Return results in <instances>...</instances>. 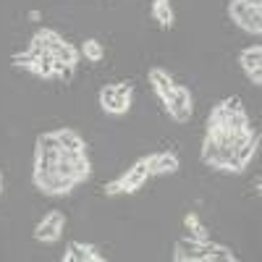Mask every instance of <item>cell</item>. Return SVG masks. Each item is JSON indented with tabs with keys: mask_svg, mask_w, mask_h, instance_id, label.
Segmentation results:
<instances>
[{
	"mask_svg": "<svg viewBox=\"0 0 262 262\" xmlns=\"http://www.w3.org/2000/svg\"><path fill=\"white\" fill-rule=\"evenodd\" d=\"M202 242H194V238H179L176 242V252H173V259L176 262H196V257H200L202 252Z\"/></svg>",
	"mask_w": 262,
	"mask_h": 262,
	"instance_id": "9",
	"label": "cell"
},
{
	"mask_svg": "<svg viewBox=\"0 0 262 262\" xmlns=\"http://www.w3.org/2000/svg\"><path fill=\"white\" fill-rule=\"evenodd\" d=\"M55 137H58L60 149H71V152H84V149H86L84 139L76 134L74 128H58V131H55Z\"/></svg>",
	"mask_w": 262,
	"mask_h": 262,
	"instance_id": "10",
	"label": "cell"
},
{
	"mask_svg": "<svg viewBox=\"0 0 262 262\" xmlns=\"http://www.w3.org/2000/svg\"><path fill=\"white\" fill-rule=\"evenodd\" d=\"M0 191H3V176H0Z\"/></svg>",
	"mask_w": 262,
	"mask_h": 262,
	"instance_id": "27",
	"label": "cell"
},
{
	"mask_svg": "<svg viewBox=\"0 0 262 262\" xmlns=\"http://www.w3.org/2000/svg\"><path fill=\"white\" fill-rule=\"evenodd\" d=\"M249 81H252L254 86H259V84H262V69H257V71H252V74H249Z\"/></svg>",
	"mask_w": 262,
	"mask_h": 262,
	"instance_id": "24",
	"label": "cell"
},
{
	"mask_svg": "<svg viewBox=\"0 0 262 262\" xmlns=\"http://www.w3.org/2000/svg\"><path fill=\"white\" fill-rule=\"evenodd\" d=\"M81 55H84L86 60H92V63H100V60H102V55H105L102 42H97V39H84V45H81Z\"/></svg>",
	"mask_w": 262,
	"mask_h": 262,
	"instance_id": "17",
	"label": "cell"
},
{
	"mask_svg": "<svg viewBox=\"0 0 262 262\" xmlns=\"http://www.w3.org/2000/svg\"><path fill=\"white\" fill-rule=\"evenodd\" d=\"M60 42V34L58 32H53V29H39L34 37H32V45H29V50L39 58V55H45V53H50L55 45Z\"/></svg>",
	"mask_w": 262,
	"mask_h": 262,
	"instance_id": "8",
	"label": "cell"
},
{
	"mask_svg": "<svg viewBox=\"0 0 262 262\" xmlns=\"http://www.w3.org/2000/svg\"><path fill=\"white\" fill-rule=\"evenodd\" d=\"M63 226H66V215H63L60 210H50V212L37 223L34 238H37V242H42V244H53V242H58V238H60Z\"/></svg>",
	"mask_w": 262,
	"mask_h": 262,
	"instance_id": "3",
	"label": "cell"
},
{
	"mask_svg": "<svg viewBox=\"0 0 262 262\" xmlns=\"http://www.w3.org/2000/svg\"><path fill=\"white\" fill-rule=\"evenodd\" d=\"M63 262H81V244L79 242H69L63 254Z\"/></svg>",
	"mask_w": 262,
	"mask_h": 262,
	"instance_id": "19",
	"label": "cell"
},
{
	"mask_svg": "<svg viewBox=\"0 0 262 262\" xmlns=\"http://www.w3.org/2000/svg\"><path fill=\"white\" fill-rule=\"evenodd\" d=\"M123 191H126V186H123L121 179H116V181H111V184H105V194H107V196H116V194H123Z\"/></svg>",
	"mask_w": 262,
	"mask_h": 262,
	"instance_id": "23",
	"label": "cell"
},
{
	"mask_svg": "<svg viewBox=\"0 0 262 262\" xmlns=\"http://www.w3.org/2000/svg\"><path fill=\"white\" fill-rule=\"evenodd\" d=\"M247 6H252V8H262V0H244Z\"/></svg>",
	"mask_w": 262,
	"mask_h": 262,
	"instance_id": "25",
	"label": "cell"
},
{
	"mask_svg": "<svg viewBox=\"0 0 262 262\" xmlns=\"http://www.w3.org/2000/svg\"><path fill=\"white\" fill-rule=\"evenodd\" d=\"M257 144H259V134H257V131H254V134H252V137H249V139H247V142H244L242 147H236V149H233V155H236V160L242 163L244 168H247V165L252 163V158L257 155Z\"/></svg>",
	"mask_w": 262,
	"mask_h": 262,
	"instance_id": "12",
	"label": "cell"
},
{
	"mask_svg": "<svg viewBox=\"0 0 262 262\" xmlns=\"http://www.w3.org/2000/svg\"><path fill=\"white\" fill-rule=\"evenodd\" d=\"M113 100H116V86H113V84H105L102 90H100V107L105 111V107L111 105Z\"/></svg>",
	"mask_w": 262,
	"mask_h": 262,
	"instance_id": "20",
	"label": "cell"
},
{
	"mask_svg": "<svg viewBox=\"0 0 262 262\" xmlns=\"http://www.w3.org/2000/svg\"><path fill=\"white\" fill-rule=\"evenodd\" d=\"M149 84H152V90H155V95L168 102L173 97V90H176V81H173V76L163 69H149Z\"/></svg>",
	"mask_w": 262,
	"mask_h": 262,
	"instance_id": "7",
	"label": "cell"
},
{
	"mask_svg": "<svg viewBox=\"0 0 262 262\" xmlns=\"http://www.w3.org/2000/svg\"><path fill=\"white\" fill-rule=\"evenodd\" d=\"M184 223H186V228H189V238H194V242H210V233H207V228L200 223V217H196L194 212H189L186 217H184Z\"/></svg>",
	"mask_w": 262,
	"mask_h": 262,
	"instance_id": "15",
	"label": "cell"
},
{
	"mask_svg": "<svg viewBox=\"0 0 262 262\" xmlns=\"http://www.w3.org/2000/svg\"><path fill=\"white\" fill-rule=\"evenodd\" d=\"M39 16H42L39 11H29V18H32V21H39Z\"/></svg>",
	"mask_w": 262,
	"mask_h": 262,
	"instance_id": "26",
	"label": "cell"
},
{
	"mask_svg": "<svg viewBox=\"0 0 262 262\" xmlns=\"http://www.w3.org/2000/svg\"><path fill=\"white\" fill-rule=\"evenodd\" d=\"M152 16H155V21L163 29L173 27V8L168 0H152Z\"/></svg>",
	"mask_w": 262,
	"mask_h": 262,
	"instance_id": "13",
	"label": "cell"
},
{
	"mask_svg": "<svg viewBox=\"0 0 262 262\" xmlns=\"http://www.w3.org/2000/svg\"><path fill=\"white\" fill-rule=\"evenodd\" d=\"M147 165L149 176H170L179 170V158L173 152H152V155H147Z\"/></svg>",
	"mask_w": 262,
	"mask_h": 262,
	"instance_id": "5",
	"label": "cell"
},
{
	"mask_svg": "<svg viewBox=\"0 0 262 262\" xmlns=\"http://www.w3.org/2000/svg\"><path fill=\"white\" fill-rule=\"evenodd\" d=\"M238 63H242V69H244L247 76H249L252 71L262 69V48H259V45H252V48L242 50V55H238Z\"/></svg>",
	"mask_w": 262,
	"mask_h": 262,
	"instance_id": "11",
	"label": "cell"
},
{
	"mask_svg": "<svg viewBox=\"0 0 262 262\" xmlns=\"http://www.w3.org/2000/svg\"><path fill=\"white\" fill-rule=\"evenodd\" d=\"M165 111L168 116L176 121V123H186L194 113V105H191V92L186 90V86H179L176 84V90H173V97L165 102Z\"/></svg>",
	"mask_w": 262,
	"mask_h": 262,
	"instance_id": "4",
	"label": "cell"
},
{
	"mask_svg": "<svg viewBox=\"0 0 262 262\" xmlns=\"http://www.w3.org/2000/svg\"><path fill=\"white\" fill-rule=\"evenodd\" d=\"M37 55L32 53V50H27V53H16L13 55V66H18V69H29V63L34 60Z\"/></svg>",
	"mask_w": 262,
	"mask_h": 262,
	"instance_id": "21",
	"label": "cell"
},
{
	"mask_svg": "<svg viewBox=\"0 0 262 262\" xmlns=\"http://www.w3.org/2000/svg\"><path fill=\"white\" fill-rule=\"evenodd\" d=\"M113 86H116V97L118 100H131V92L134 90H131L128 81H121V84H113Z\"/></svg>",
	"mask_w": 262,
	"mask_h": 262,
	"instance_id": "22",
	"label": "cell"
},
{
	"mask_svg": "<svg viewBox=\"0 0 262 262\" xmlns=\"http://www.w3.org/2000/svg\"><path fill=\"white\" fill-rule=\"evenodd\" d=\"M149 179V165H147V158H142V160H137L134 165H131L123 176H121V181H123V186H126V194H134V191H139L142 186H144V181Z\"/></svg>",
	"mask_w": 262,
	"mask_h": 262,
	"instance_id": "6",
	"label": "cell"
},
{
	"mask_svg": "<svg viewBox=\"0 0 262 262\" xmlns=\"http://www.w3.org/2000/svg\"><path fill=\"white\" fill-rule=\"evenodd\" d=\"M71 168H74V181L76 184L90 179V158H86V152H79V155L71 160Z\"/></svg>",
	"mask_w": 262,
	"mask_h": 262,
	"instance_id": "16",
	"label": "cell"
},
{
	"mask_svg": "<svg viewBox=\"0 0 262 262\" xmlns=\"http://www.w3.org/2000/svg\"><path fill=\"white\" fill-rule=\"evenodd\" d=\"M50 55L55 58V60H63V63H69V66H76V60H79V55H81V50L79 48H74V45H69V42H58V45L50 50Z\"/></svg>",
	"mask_w": 262,
	"mask_h": 262,
	"instance_id": "14",
	"label": "cell"
},
{
	"mask_svg": "<svg viewBox=\"0 0 262 262\" xmlns=\"http://www.w3.org/2000/svg\"><path fill=\"white\" fill-rule=\"evenodd\" d=\"M81 262H105V257L92 244H81Z\"/></svg>",
	"mask_w": 262,
	"mask_h": 262,
	"instance_id": "18",
	"label": "cell"
},
{
	"mask_svg": "<svg viewBox=\"0 0 262 262\" xmlns=\"http://www.w3.org/2000/svg\"><path fill=\"white\" fill-rule=\"evenodd\" d=\"M32 181H34V186L42 194H50V196H63V194H69L76 186V181L71 176H60V173L48 170V168H34Z\"/></svg>",
	"mask_w": 262,
	"mask_h": 262,
	"instance_id": "1",
	"label": "cell"
},
{
	"mask_svg": "<svg viewBox=\"0 0 262 262\" xmlns=\"http://www.w3.org/2000/svg\"><path fill=\"white\" fill-rule=\"evenodd\" d=\"M228 16H231V21H236V24L249 34L262 32V8H252V6L244 3V0H231Z\"/></svg>",
	"mask_w": 262,
	"mask_h": 262,
	"instance_id": "2",
	"label": "cell"
}]
</instances>
